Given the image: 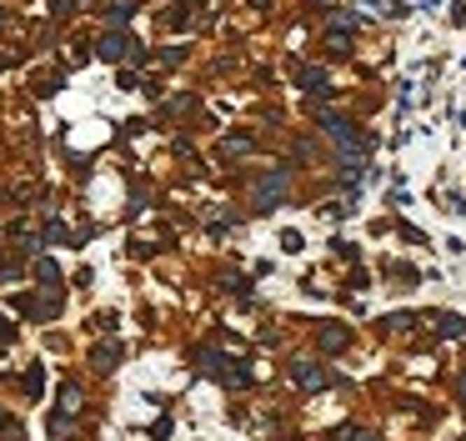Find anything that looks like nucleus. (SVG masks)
<instances>
[{
	"label": "nucleus",
	"mask_w": 466,
	"mask_h": 441,
	"mask_svg": "<svg viewBox=\"0 0 466 441\" xmlns=\"http://www.w3.org/2000/svg\"><path fill=\"white\" fill-rule=\"evenodd\" d=\"M296 382H301V386H326V376H321L316 366H296Z\"/></svg>",
	"instance_id": "f257e3e1"
},
{
	"label": "nucleus",
	"mask_w": 466,
	"mask_h": 441,
	"mask_svg": "<svg viewBox=\"0 0 466 441\" xmlns=\"http://www.w3.org/2000/svg\"><path fill=\"white\" fill-rule=\"evenodd\" d=\"M115 356H120L115 346H101V351H96V366H101V371H111V366H115Z\"/></svg>",
	"instance_id": "f03ea898"
}]
</instances>
